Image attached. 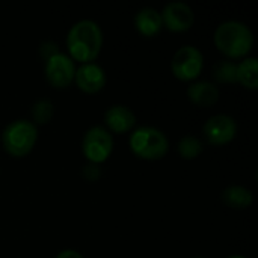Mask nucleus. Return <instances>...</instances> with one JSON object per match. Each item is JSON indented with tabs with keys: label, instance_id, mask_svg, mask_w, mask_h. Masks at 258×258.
I'll list each match as a JSON object with an SVG mask.
<instances>
[{
	"label": "nucleus",
	"instance_id": "nucleus-4",
	"mask_svg": "<svg viewBox=\"0 0 258 258\" xmlns=\"http://www.w3.org/2000/svg\"><path fill=\"white\" fill-rule=\"evenodd\" d=\"M130 148L144 160H159L168 153L169 141L159 128L139 127L130 136Z\"/></svg>",
	"mask_w": 258,
	"mask_h": 258
},
{
	"label": "nucleus",
	"instance_id": "nucleus-19",
	"mask_svg": "<svg viewBox=\"0 0 258 258\" xmlns=\"http://www.w3.org/2000/svg\"><path fill=\"white\" fill-rule=\"evenodd\" d=\"M83 175H85L88 180L95 181V180L100 177V171H98V168H97L95 165H89V166H85V168H83Z\"/></svg>",
	"mask_w": 258,
	"mask_h": 258
},
{
	"label": "nucleus",
	"instance_id": "nucleus-12",
	"mask_svg": "<svg viewBox=\"0 0 258 258\" xmlns=\"http://www.w3.org/2000/svg\"><path fill=\"white\" fill-rule=\"evenodd\" d=\"M187 95L194 104L201 106V107H209V106H213L219 100V89L212 82L198 80L189 85Z\"/></svg>",
	"mask_w": 258,
	"mask_h": 258
},
{
	"label": "nucleus",
	"instance_id": "nucleus-1",
	"mask_svg": "<svg viewBox=\"0 0 258 258\" xmlns=\"http://www.w3.org/2000/svg\"><path fill=\"white\" fill-rule=\"evenodd\" d=\"M103 47V32L92 20L74 23L67 35V48L73 60L91 63L97 59Z\"/></svg>",
	"mask_w": 258,
	"mask_h": 258
},
{
	"label": "nucleus",
	"instance_id": "nucleus-15",
	"mask_svg": "<svg viewBox=\"0 0 258 258\" xmlns=\"http://www.w3.org/2000/svg\"><path fill=\"white\" fill-rule=\"evenodd\" d=\"M236 82L248 89L258 88V62L255 57H245L236 68Z\"/></svg>",
	"mask_w": 258,
	"mask_h": 258
},
{
	"label": "nucleus",
	"instance_id": "nucleus-21",
	"mask_svg": "<svg viewBox=\"0 0 258 258\" xmlns=\"http://www.w3.org/2000/svg\"><path fill=\"white\" fill-rule=\"evenodd\" d=\"M228 258H246V257H243V255H231V257H228Z\"/></svg>",
	"mask_w": 258,
	"mask_h": 258
},
{
	"label": "nucleus",
	"instance_id": "nucleus-2",
	"mask_svg": "<svg viewBox=\"0 0 258 258\" xmlns=\"http://www.w3.org/2000/svg\"><path fill=\"white\" fill-rule=\"evenodd\" d=\"M215 44L227 57L239 59L245 57L251 51L254 45V35L248 24L237 20H228L216 27Z\"/></svg>",
	"mask_w": 258,
	"mask_h": 258
},
{
	"label": "nucleus",
	"instance_id": "nucleus-16",
	"mask_svg": "<svg viewBox=\"0 0 258 258\" xmlns=\"http://www.w3.org/2000/svg\"><path fill=\"white\" fill-rule=\"evenodd\" d=\"M178 153L186 160H194L203 153V142L195 136H184L178 142Z\"/></svg>",
	"mask_w": 258,
	"mask_h": 258
},
{
	"label": "nucleus",
	"instance_id": "nucleus-22",
	"mask_svg": "<svg viewBox=\"0 0 258 258\" xmlns=\"http://www.w3.org/2000/svg\"><path fill=\"white\" fill-rule=\"evenodd\" d=\"M194 258H203V257H194Z\"/></svg>",
	"mask_w": 258,
	"mask_h": 258
},
{
	"label": "nucleus",
	"instance_id": "nucleus-9",
	"mask_svg": "<svg viewBox=\"0 0 258 258\" xmlns=\"http://www.w3.org/2000/svg\"><path fill=\"white\" fill-rule=\"evenodd\" d=\"M162 23L172 32L189 30L195 21V14L192 8L184 2H171L163 8Z\"/></svg>",
	"mask_w": 258,
	"mask_h": 258
},
{
	"label": "nucleus",
	"instance_id": "nucleus-10",
	"mask_svg": "<svg viewBox=\"0 0 258 258\" xmlns=\"http://www.w3.org/2000/svg\"><path fill=\"white\" fill-rule=\"evenodd\" d=\"M74 82L76 85L88 94H95L101 91L106 85V73L104 70L91 62V63H82L79 68H76L74 74Z\"/></svg>",
	"mask_w": 258,
	"mask_h": 258
},
{
	"label": "nucleus",
	"instance_id": "nucleus-5",
	"mask_svg": "<svg viewBox=\"0 0 258 258\" xmlns=\"http://www.w3.org/2000/svg\"><path fill=\"white\" fill-rule=\"evenodd\" d=\"M82 148L85 157L91 163H103L110 157L113 151V138L106 128L95 125L85 133Z\"/></svg>",
	"mask_w": 258,
	"mask_h": 258
},
{
	"label": "nucleus",
	"instance_id": "nucleus-20",
	"mask_svg": "<svg viewBox=\"0 0 258 258\" xmlns=\"http://www.w3.org/2000/svg\"><path fill=\"white\" fill-rule=\"evenodd\" d=\"M56 258H83L82 257V254L80 252H77V251H74V249H63V251H60Z\"/></svg>",
	"mask_w": 258,
	"mask_h": 258
},
{
	"label": "nucleus",
	"instance_id": "nucleus-3",
	"mask_svg": "<svg viewBox=\"0 0 258 258\" xmlns=\"http://www.w3.org/2000/svg\"><path fill=\"white\" fill-rule=\"evenodd\" d=\"M38 139L36 125L27 119H18L8 124L2 133L3 148L14 157L27 156Z\"/></svg>",
	"mask_w": 258,
	"mask_h": 258
},
{
	"label": "nucleus",
	"instance_id": "nucleus-6",
	"mask_svg": "<svg viewBox=\"0 0 258 258\" xmlns=\"http://www.w3.org/2000/svg\"><path fill=\"white\" fill-rule=\"evenodd\" d=\"M203 65H204V57L200 48L194 45H183L174 54L171 62V70L177 79L189 82V80H195L201 74Z\"/></svg>",
	"mask_w": 258,
	"mask_h": 258
},
{
	"label": "nucleus",
	"instance_id": "nucleus-7",
	"mask_svg": "<svg viewBox=\"0 0 258 258\" xmlns=\"http://www.w3.org/2000/svg\"><path fill=\"white\" fill-rule=\"evenodd\" d=\"M76 65L74 60L63 54L54 53L45 62V77L54 88H67L74 80Z\"/></svg>",
	"mask_w": 258,
	"mask_h": 258
},
{
	"label": "nucleus",
	"instance_id": "nucleus-11",
	"mask_svg": "<svg viewBox=\"0 0 258 258\" xmlns=\"http://www.w3.org/2000/svg\"><path fill=\"white\" fill-rule=\"evenodd\" d=\"M104 121L109 127L110 132L113 133H125L130 132L135 124H136V116L132 112V109H128L127 106H112L107 109L106 115H104Z\"/></svg>",
	"mask_w": 258,
	"mask_h": 258
},
{
	"label": "nucleus",
	"instance_id": "nucleus-8",
	"mask_svg": "<svg viewBox=\"0 0 258 258\" xmlns=\"http://www.w3.org/2000/svg\"><path fill=\"white\" fill-rule=\"evenodd\" d=\"M237 135V122L230 115H215L204 124V136L212 145H227Z\"/></svg>",
	"mask_w": 258,
	"mask_h": 258
},
{
	"label": "nucleus",
	"instance_id": "nucleus-13",
	"mask_svg": "<svg viewBox=\"0 0 258 258\" xmlns=\"http://www.w3.org/2000/svg\"><path fill=\"white\" fill-rule=\"evenodd\" d=\"M135 26L144 36H154L160 32L163 23L162 15L154 8H144L135 15Z\"/></svg>",
	"mask_w": 258,
	"mask_h": 258
},
{
	"label": "nucleus",
	"instance_id": "nucleus-14",
	"mask_svg": "<svg viewBox=\"0 0 258 258\" xmlns=\"http://www.w3.org/2000/svg\"><path fill=\"white\" fill-rule=\"evenodd\" d=\"M222 201L233 209H248L254 203V195L243 186H230L222 192Z\"/></svg>",
	"mask_w": 258,
	"mask_h": 258
},
{
	"label": "nucleus",
	"instance_id": "nucleus-17",
	"mask_svg": "<svg viewBox=\"0 0 258 258\" xmlns=\"http://www.w3.org/2000/svg\"><path fill=\"white\" fill-rule=\"evenodd\" d=\"M53 113H54V106L47 98L38 100L32 106V118L36 124H47L53 118Z\"/></svg>",
	"mask_w": 258,
	"mask_h": 258
},
{
	"label": "nucleus",
	"instance_id": "nucleus-18",
	"mask_svg": "<svg viewBox=\"0 0 258 258\" xmlns=\"http://www.w3.org/2000/svg\"><path fill=\"white\" fill-rule=\"evenodd\" d=\"M236 68L237 63L231 60H222L215 67V77L219 83H233L236 82Z\"/></svg>",
	"mask_w": 258,
	"mask_h": 258
}]
</instances>
